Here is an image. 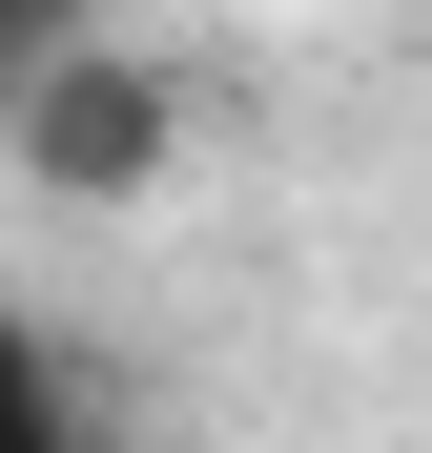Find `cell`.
I'll return each instance as SVG.
<instances>
[{
	"label": "cell",
	"instance_id": "1",
	"mask_svg": "<svg viewBox=\"0 0 432 453\" xmlns=\"http://www.w3.org/2000/svg\"><path fill=\"white\" fill-rule=\"evenodd\" d=\"M0 144H21V186H42V206H144V186L186 165V83H165V62H124V42H83Z\"/></svg>",
	"mask_w": 432,
	"mask_h": 453
},
{
	"label": "cell",
	"instance_id": "2",
	"mask_svg": "<svg viewBox=\"0 0 432 453\" xmlns=\"http://www.w3.org/2000/svg\"><path fill=\"white\" fill-rule=\"evenodd\" d=\"M0 453H103V392H83L21 310H0Z\"/></svg>",
	"mask_w": 432,
	"mask_h": 453
},
{
	"label": "cell",
	"instance_id": "3",
	"mask_svg": "<svg viewBox=\"0 0 432 453\" xmlns=\"http://www.w3.org/2000/svg\"><path fill=\"white\" fill-rule=\"evenodd\" d=\"M83 42H103V0H0V124H21L62 62H83Z\"/></svg>",
	"mask_w": 432,
	"mask_h": 453
}]
</instances>
